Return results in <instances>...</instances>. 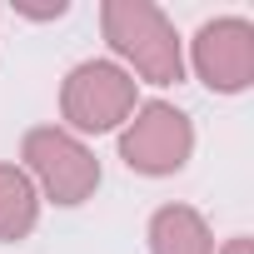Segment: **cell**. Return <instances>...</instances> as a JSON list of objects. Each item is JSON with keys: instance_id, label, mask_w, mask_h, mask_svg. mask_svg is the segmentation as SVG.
<instances>
[{"instance_id": "6", "label": "cell", "mask_w": 254, "mask_h": 254, "mask_svg": "<svg viewBox=\"0 0 254 254\" xmlns=\"http://www.w3.org/2000/svg\"><path fill=\"white\" fill-rule=\"evenodd\" d=\"M150 249L155 254H214V239H209V224L199 209L165 204L150 219Z\"/></svg>"}, {"instance_id": "4", "label": "cell", "mask_w": 254, "mask_h": 254, "mask_svg": "<svg viewBox=\"0 0 254 254\" xmlns=\"http://www.w3.org/2000/svg\"><path fill=\"white\" fill-rule=\"evenodd\" d=\"M190 150H194V125L185 110H175L165 100L140 105L120 135V160L135 175H175V170H185Z\"/></svg>"}, {"instance_id": "5", "label": "cell", "mask_w": 254, "mask_h": 254, "mask_svg": "<svg viewBox=\"0 0 254 254\" xmlns=\"http://www.w3.org/2000/svg\"><path fill=\"white\" fill-rule=\"evenodd\" d=\"M194 75L214 95H239L254 80V25L239 15H219L194 35Z\"/></svg>"}, {"instance_id": "7", "label": "cell", "mask_w": 254, "mask_h": 254, "mask_svg": "<svg viewBox=\"0 0 254 254\" xmlns=\"http://www.w3.org/2000/svg\"><path fill=\"white\" fill-rule=\"evenodd\" d=\"M40 219L35 180L15 165H0V244H20Z\"/></svg>"}, {"instance_id": "2", "label": "cell", "mask_w": 254, "mask_h": 254, "mask_svg": "<svg viewBox=\"0 0 254 254\" xmlns=\"http://www.w3.org/2000/svg\"><path fill=\"white\" fill-rule=\"evenodd\" d=\"M20 160L30 165V175L40 180V190L55 204H85L100 190V160L70 130H55V125L30 130L20 140Z\"/></svg>"}, {"instance_id": "3", "label": "cell", "mask_w": 254, "mask_h": 254, "mask_svg": "<svg viewBox=\"0 0 254 254\" xmlns=\"http://www.w3.org/2000/svg\"><path fill=\"white\" fill-rule=\"evenodd\" d=\"M60 115L85 135H105L120 120L135 115V80L110 60H85V65H75L65 75Z\"/></svg>"}, {"instance_id": "1", "label": "cell", "mask_w": 254, "mask_h": 254, "mask_svg": "<svg viewBox=\"0 0 254 254\" xmlns=\"http://www.w3.org/2000/svg\"><path fill=\"white\" fill-rule=\"evenodd\" d=\"M100 25L105 40L120 60H130L140 80L150 85H175L185 80V55H180V35L165 20L160 5L150 0H105L100 5Z\"/></svg>"}, {"instance_id": "8", "label": "cell", "mask_w": 254, "mask_h": 254, "mask_svg": "<svg viewBox=\"0 0 254 254\" xmlns=\"http://www.w3.org/2000/svg\"><path fill=\"white\" fill-rule=\"evenodd\" d=\"M224 254H254V244L239 234V239H229V244H224Z\"/></svg>"}]
</instances>
